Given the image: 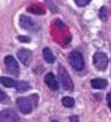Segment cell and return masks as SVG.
<instances>
[{"mask_svg":"<svg viewBox=\"0 0 111 122\" xmlns=\"http://www.w3.org/2000/svg\"><path fill=\"white\" fill-rule=\"evenodd\" d=\"M17 108L22 114H30L34 109V107L38 105V96L36 94H31L29 97H20L17 100Z\"/></svg>","mask_w":111,"mask_h":122,"instance_id":"cell-1","label":"cell"},{"mask_svg":"<svg viewBox=\"0 0 111 122\" xmlns=\"http://www.w3.org/2000/svg\"><path fill=\"white\" fill-rule=\"evenodd\" d=\"M58 79H59V82H61L62 87L65 91H68V92H72L74 91V82H72L71 77L69 76L68 71L62 65L58 66Z\"/></svg>","mask_w":111,"mask_h":122,"instance_id":"cell-2","label":"cell"},{"mask_svg":"<svg viewBox=\"0 0 111 122\" xmlns=\"http://www.w3.org/2000/svg\"><path fill=\"white\" fill-rule=\"evenodd\" d=\"M69 63L71 65L72 69H75L77 71H81L83 70L85 68V61H83V57L80 52L77 51H72L71 53L69 55Z\"/></svg>","mask_w":111,"mask_h":122,"instance_id":"cell-3","label":"cell"},{"mask_svg":"<svg viewBox=\"0 0 111 122\" xmlns=\"http://www.w3.org/2000/svg\"><path fill=\"white\" fill-rule=\"evenodd\" d=\"M20 23H21V27L25 30H29V31H38L40 29V24L38 22H35L33 18H30L29 16H25V15H22L20 17Z\"/></svg>","mask_w":111,"mask_h":122,"instance_id":"cell-4","label":"cell"},{"mask_svg":"<svg viewBox=\"0 0 111 122\" xmlns=\"http://www.w3.org/2000/svg\"><path fill=\"white\" fill-rule=\"evenodd\" d=\"M107 63H109V59L106 57L105 53L103 52H96L94 56H93V64L94 66L98 69V70H105L106 66H107Z\"/></svg>","mask_w":111,"mask_h":122,"instance_id":"cell-5","label":"cell"},{"mask_svg":"<svg viewBox=\"0 0 111 122\" xmlns=\"http://www.w3.org/2000/svg\"><path fill=\"white\" fill-rule=\"evenodd\" d=\"M5 66L7 69V71L11 73L12 75H15V76L20 75V66H18V63L16 62V59L12 56L5 57Z\"/></svg>","mask_w":111,"mask_h":122,"instance_id":"cell-6","label":"cell"},{"mask_svg":"<svg viewBox=\"0 0 111 122\" xmlns=\"http://www.w3.org/2000/svg\"><path fill=\"white\" fill-rule=\"evenodd\" d=\"M20 117L12 109H5L0 112V122H18Z\"/></svg>","mask_w":111,"mask_h":122,"instance_id":"cell-7","label":"cell"},{"mask_svg":"<svg viewBox=\"0 0 111 122\" xmlns=\"http://www.w3.org/2000/svg\"><path fill=\"white\" fill-rule=\"evenodd\" d=\"M17 57H18V59H20V62H22L27 66V65L30 64V61H31V52L29 50L21 48L17 52Z\"/></svg>","mask_w":111,"mask_h":122,"instance_id":"cell-8","label":"cell"},{"mask_svg":"<svg viewBox=\"0 0 111 122\" xmlns=\"http://www.w3.org/2000/svg\"><path fill=\"white\" fill-rule=\"evenodd\" d=\"M45 83L52 91H58V88H59V83H58L57 79L54 77V75L52 73H48V74L45 75Z\"/></svg>","mask_w":111,"mask_h":122,"instance_id":"cell-9","label":"cell"},{"mask_svg":"<svg viewBox=\"0 0 111 122\" xmlns=\"http://www.w3.org/2000/svg\"><path fill=\"white\" fill-rule=\"evenodd\" d=\"M91 85L93 88H97V90H103L107 86V81L104 80V79H93L91 81Z\"/></svg>","mask_w":111,"mask_h":122,"instance_id":"cell-10","label":"cell"},{"mask_svg":"<svg viewBox=\"0 0 111 122\" xmlns=\"http://www.w3.org/2000/svg\"><path fill=\"white\" fill-rule=\"evenodd\" d=\"M42 56H44V59H45V62H47V63H53L54 62V55L52 53V51L50 50V48H44L42 50Z\"/></svg>","mask_w":111,"mask_h":122,"instance_id":"cell-11","label":"cell"},{"mask_svg":"<svg viewBox=\"0 0 111 122\" xmlns=\"http://www.w3.org/2000/svg\"><path fill=\"white\" fill-rule=\"evenodd\" d=\"M16 90H17V92H25V91L30 90V85L27 81H18L16 85Z\"/></svg>","mask_w":111,"mask_h":122,"instance_id":"cell-12","label":"cell"},{"mask_svg":"<svg viewBox=\"0 0 111 122\" xmlns=\"http://www.w3.org/2000/svg\"><path fill=\"white\" fill-rule=\"evenodd\" d=\"M1 85L5 86V87H16L17 82H16L15 80L10 79V77H5V76H3V77H1Z\"/></svg>","mask_w":111,"mask_h":122,"instance_id":"cell-13","label":"cell"},{"mask_svg":"<svg viewBox=\"0 0 111 122\" xmlns=\"http://www.w3.org/2000/svg\"><path fill=\"white\" fill-rule=\"evenodd\" d=\"M62 104L66 108H72L74 105H75V100H74L71 97H64L62 99Z\"/></svg>","mask_w":111,"mask_h":122,"instance_id":"cell-14","label":"cell"},{"mask_svg":"<svg viewBox=\"0 0 111 122\" xmlns=\"http://www.w3.org/2000/svg\"><path fill=\"white\" fill-rule=\"evenodd\" d=\"M99 17H100V20H103V21H106L107 20V10H106V7H101L100 9Z\"/></svg>","mask_w":111,"mask_h":122,"instance_id":"cell-15","label":"cell"},{"mask_svg":"<svg viewBox=\"0 0 111 122\" xmlns=\"http://www.w3.org/2000/svg\"><path fill=\"white\" fill-rule=\"evenodd\" d=\"M89 1H91V0H75V3H76V4H77L80 7L88 5V4H89Z\"/></svg>","mask_w":111,"mask_h":122,"instance_id":"cell-16","label":"cell"},{"mask_svg":"<svg viewBox=\"0 0 111 122\" xmlns=\"http://www.w3.org/2000/svg\"><path fill=\"white\" fill-rule=\"evenodd\" d=\"M0 96H1V103H5V102L7 100V97L5 96V92H4V91L0 92Z\"/></svg>","mask_w":111,"mask_h":122,"instance_id":"cell-17","label":"cell"},{"mask_svg":"<svg viewBox=\"0 0 111 122\" xmlns=\"http://www.w3.org/2000/svg\"><path fill=\"white\" fill-rule=\"evenodd\" d=\"M106 100H107V105H109V108H110V110H111V92L107 94V97H106Z\"/></svg>","mask_w":111,"mask_h":122,"instance_id":"cell-18","label":"cell"},{"mask_svg":"<svg viewBox=\"0 0 111 122\" xmlns=\"http://www.w3.org/2000/svg\"><path fill=\"white\" fill-rule=\"evenodd\" d=\"M21 41H24V42H29L30 41V38H28V36H20L18 38Z\"/></svg>","mask_w":111,"mask_h":122,"instance_id":"cell-19","label":"cell"},{"mask_svg":"<svg viewBox=\"0 0 111 122\" xmlns=\"http://www.w3.org/2000/svg\"><path fill=\"white\" fill-rule=\"evenodd\" d=\"M77 120H79L77 116H71L70 117V122H77Z\"/></svg>","mask_w":111,"mask_h":122,"instance_id":"cell-20","label":"cell"},{"mask_svg":"<svg viewBox=\"0 0 111 122\" xmlns=\"http://www.w3.org/2000/svg\"><path fill=\"white\" fill-rule=\"evenodd\" d=\"M52 122H58V121H52Z\"/></svg>","mask_w":111,"mask_h":122,"instance_id":"cell-21","label":"cell"}]
</instances>
